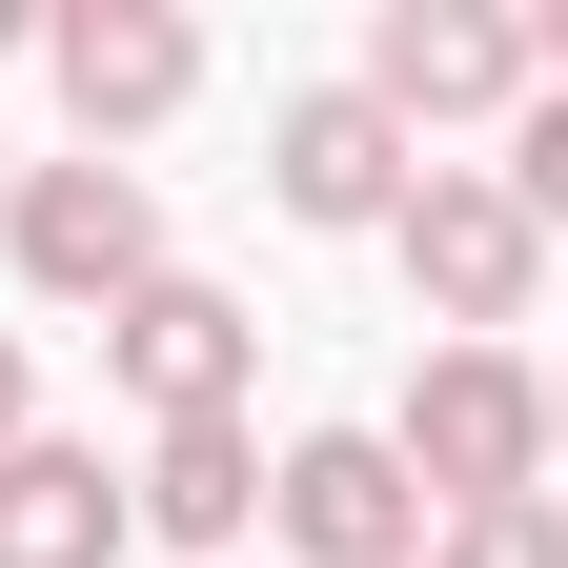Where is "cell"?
Listing matches in <instances>:
<instances>
[{
	"instance_id": "6da1fadb",
	"label": "cell",
	"mask_w": 568,
	"mask_h": 568,
	"mask_svg": "<svg viewBox=\"0 0 568 568\" xmlns=\"http://www.w3.org/2000/svg\"><path fill=\"white\" fill-rule=\"evenodd\" d=\"M386 467L426 487V528L447 508H528L548 487V366L528 345H426L406 406H386Z\"/></svg>"
},
{
	"instance_id": "7a4b0ae2",
	"label": "cell",
	"mask_w": 568,
	"mask_h": 568,
	"mask_svg": "<svg viewBox=\"0 0 568 568\" xmlns=\"http://www.w3.org/2000/svg\"><path fill=\"white\" fill-rule=\"evenodd\" d=\"M0 264H21V305L102 325V305L163 284V183H142V163H21V183H0Z\"/></svg>"
},
{
	"instance_id": "3957f363",
	"label": "cell",
	"mask_w": 568,
	"mask_h": 568,
	"mask_svg": "<svg viewBox=\"0 0 568 568\" xmlns=\"http://www.w3.org/2000/svg\"><path fill=\"white\" fill-rule=\"evenodd\" d=\"M386 264H406L426 345H508V325H528V284H548V224H528L487 163H426V183L386 203Z\"/></svg>"
},
{
	"instance_id": "277c9868",
	"label": "cell",
	"mask_w": 568,
	"mask_h": 568,
	"mask_svg": "<svg viewBox=\"0 0 568 568\" xmlns=\"http://www.w3.org/2000/svg\"><path fill=\"white\" fill-rule=\"evenodd\" d=\"M41 82L82 122V163H122V142H163L203 102V21L183 0H41Z\"/></svg>"
},
{
	"instance_id": "5b68a950",
	"label": "cell",
	"mask_w": 568,
	"mask_h": 568,
	"mask_svg": "<svg viewBox=\"0 0 568 568\" xmlns=\"http://www.w3.org/2000/svg\"><path fill=\"white\" fill-rule=\"evenodd\" d=\"M345 82H366V102L426 142V163H447L467 122H508V102H528V21H508V0H386Z\"/></svg>"
},
{
	"instance_id": "8992f818",
	"label": "cell",
	"mask_w": 568,
	"mask_h": 568,
	"mask_svg": "<svg viewBox=\"0 0 568 568\" xmlns=\"http://www.w3.org/2000/svg\"><path fill=\"white\" fill-rule=\"evenodd\" d=\"M426 183V142L366 102V82H305V102H264V203L284 224H325V244H386V203Z\"/></svg>"
},
{
	"instance_id": "52a82bcc",
	"label": "cell",
	"mask_w": 568,
	"mask_h": 568,
	"mask_svg": "<svg viewBox=\"0 0 568 568\" xmlns=\"http://www.w3.org/2000/svg\"><path fill=\"white\" fill-rule=\"evenodd\" d=\"M264 528L305 568H426V487L386 467V426H305V447H264Z\"/></svg>"
},
{
	"instance_id": "ba28073f",
	"label": "cell",
	"mask_w": 568,
	"mask_h": 568,
	"mask_svg": "<svg viewBox=\"0 0 568 568\" xmlns=\"http://www.w3.org/2000/svg\"><path fill=\"white\" fill-rule=\"evenodd\" d=\"M244 366H264V325H244L203 264H163L142 305H102V386H122L142 426H203V406H244Z\"/></svg>"
},
{
	"instance_id": "9c48e42d",
	"label": "cell",
	"mask_w": 568,
	"mask_h": 568,
	"mask_svg": "<svg viewBox=\"0 0 568 568\" xmlns=\"http://www.w3.org/2000/svg\"><path fill=\"white\" fill-rule=\"evenodd\" d=\"M122 528H163V548H244V528H264V426H244V406H203V426H142V467H122Z\"/></svg>"
},
{
	"instance_id": "30bf717a",
	"label": "cell",
	"mask_w": 568,
	"mask_h": 568,
	"mask_svg": "<svg viewBox=\"0 0 568 568\" xmlns=\"http://www.w3.org/2000/svg\"><path fill=\"white\" fill-rule=\"evenodd\" d=\"M142 528H122V467L82 447V426H21L0 447V568H122Z\"/></svg>"
},
{
	"instance_id": "8fae6325",
	"label": "cell",
	"mask_w": 568,
	"mask_h": 568,
	"mask_svg": "<svg viewBox=\"0 0 568 568\" xmlns=\"http://www.w3.org/2000/svg\"><path fill=\"white\" fill-rule=\"evenodd\" d=\"M487 183H508L528 224L568 244V82H528V102H508V163H487Z\"/></svg>"
},
{
	"instance_id": "7c38bea8",
	"label": "cell",
	"mask_w": 568,
	"mask_h": 568,
	"mask_svg": "<svg viewBox=\"0 0 568 568\" xmlns=\"http://www.w3.org/2000/svg\"><path fill=\"white\" fill-rule=\"evenodd\" d=\"M426 568H568V508H548V487H528V508H447Z\"/></svg>"
},
{
	"instance_id": "4fadbf2b",
	"label": "cell",
	"mask_w": 568,
	"mask_h": 568,
	"mask_svg": "<svg viewBox=\"0 0 568 568\" xmlns=\"http://www.w3.org/2000/svg\"><path fill=\"white\" fill-rule=\"evenodd\" d=\"M21 426H41V345L0 325V447H21Z\"/></svg>"
},
{
	"instance_id": "5bb4252c",
	"label": "cell",
	"mask_w": 568,
	"mask_h": 568,
	"mask_svg": "<svg viewBox=\"0 0 568 568\" xmlns=\"http://www.w3.org/2000/svg\"><path fill=\"white\" fill-rule=\"evenodd\" d=\"M21 41H41V0H0V61H21Z\"/></svg>"
},
{
	"instance_id": "9a60e30c",
	"label": "cell",
	"mask_w": 568,
	"mask_h": 568,
	"mask_svg": "<svg viewBox=\"0 0 568 568\" xmlns=\"http://www.w3.org/2000/svg\"><path fill=\"white\" fill-rule=\"evenodd\" d=\"M548 467H568V366H548Z\"/></svg>"
},
{
	"instance_id": "2e32d148",
	"label": "cell",
	"mask_w": 568,
	"mask_h": 568,
	"mask_svg": "<svg viewBox=\"0 0 568 568\" xmlns=\"http://www.w3.org/2000/svg\"><path fill=\"white\" fill-rule=\"evenodd\" d=\"M0 183H21V163H0Z\"/></svg>"
}]
</instances>
